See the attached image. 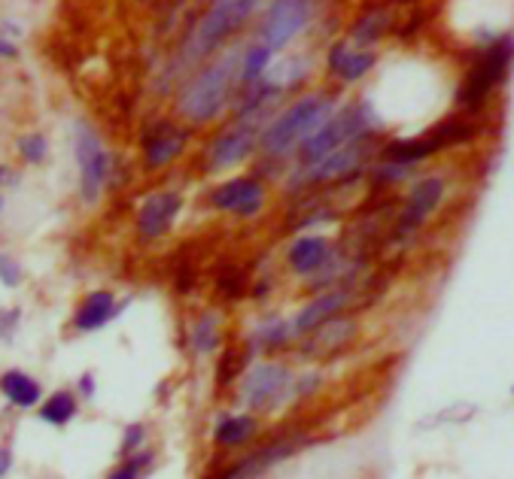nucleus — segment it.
<instances>
[{
	"label": "nucleus",
	"mask_w": 514,
	"mask_h": 479,
	"mask_svg": "<svg viewBox=\"0 0 514 479\" xmlns=\"http://www.w3.org/2000/svg\"><path fill=\"white\" fill-rule=\"evenodd\" d=\"M241 71H244V52L232 46L226 55H219L213 64H207L204 71H198L183 85L180 95H176V113L183 119L195 122V125L217 119L237 91V82H244Z\"/></svg>",
	"instance_id": "f257e3e1"
},
{
	"label": "nucleus",
	"mask_w": 514,
	"mask_h": 479,
	"mask_svg": "<svg viewBox=\"0 0 514 479\" xmlns=\"http://www.w3.org/2000/svg\"><path fill=\"white\" fill-rule=\"evenodd\" d=\"M335 113H338L335 95H304L262 130L259 146L265 155H287L293 149H302V143L311 140Z\"/></svg>",
	"instance_id": "f03ea898"
},
{
	"label": "nucleus",
	"mask_w": 514,
	"mask_h": 479,
	"mask_svg": "<svg viewBox=\"0 0 514 479\" xmlns=\"http://www.w3.org/2000/svg\"><path fill=\"white\" fill-rule=\"evenodd\" d=\"M381 128H383V119L374 113V106L368 104V100H353V104L341 106L311 140L302 143L298 155H302V164H313V161L332 155V152L344 149V146L365 140V137H372L374 130Z\"/></svg>",
	"instance_id": "7ed1b4c3"
},
{
	"label": "nucleus",
	"mask_w": 514,
	"mask_h": 479,
	"mask_svg": "<svg viewBox=\"0 0 514 479\" xmlns=\"http://www.w3.org/2000/svg\"><path fill=\"white\" fill-rule=\"evenodd\" d=\"M253 10H256V4H250V0H219V4H213L210 10L198 19L195 30L186 37L183 61L195 64V61L213 55L228 37L247 25L253 19Z\"/></svg>",
	"instance_id": "20e7f679"
},
{
	"label": "nucleus",
	"mask_w": 514,
	"mask_h": 479,
	"mask_svg": "<svg viewBox=\"0 0 514 479\" xmlns=\"http://www.w3.org/2000/svg\"><path fill=\"white\" fill-rule=\"evenodd\" d=\"M374 152H381L374 137H365V140L344 146V149L313 161V164H302L289 176V191H308L313 185H323V182L347 185L353 180H359V176H363V164Z\"/></svg>",
	"instance_id": "39448f33"
},
{
	"label": "nucleus",
	"mask_w": 514,
	"mask_h": 479,
	"mask_svg": "<svg viewBox=\"0 0 514 479\" xmlns=\"http://www.w3.org/2000/svg\"><path fill=\"white\" fill-rule=\"evenodd\" d=\"M511 61H514V37L511 34L496 37L484 49V55L475 61V67L463 80V85H459L457 104L469 113H478L484 106V100L490 97V91L509 76Z\"/></svg>",
	"instance_id": "423d86ee"
},
{
	"label": "nucleus",
	"mask_w": 514,
	"mask_h": 479,
	"mask_svg": "<svg viewBox=\"0 0 514 479\" xmlns=\"http://www.w3.org/2000/svg\"><path fill=\"white\" fill-rule=\"evenodd\" d=\"M76 161H80V195L86 204H95L101 195L107 176H110V152L104 149L101 137L89 125H80L76 130Z\"/></svg>",
	"instance_id": "0eeeda50"
},
{
	"label": "nucleus",
	"mask_w": 514,
	"mask_h": 479,
	"mask_svg": "<svg viewBox=\"0 0 514 479\" xmlns=\"http://www.w3.org/2000/svg\"><path fill=\"white\" fill-rule=\"evenodd\" d=\"M311 15H313L311 4H302V0H278V4L268 6L262 30H259V43L271 52L283 49L293 37H298L308 28Z\"/></svg>",
	"instance_id": "6e6552de"
},
{
	"label": "nucleus",
	"mask_w": 514,
	"mask_h": 479,
	"mask_svg": "<svg viewBox=\"0 0 514 479\" xmlns=\"http://www.w3.org/2000/svg\"><path fill=\"white\" fill-rule=\"evenodd\" d=\"M296 380L289 374V367L283 365H256L244 376L241 382V395L247 400L250 409H271L278 407L287 391L293 389Z\"/></svg>",
	"instance_id": "1a4fd4ad"
},
{
	"label": "nucleus",
	"mask_w": 514,
	"mask_h": 479,
	"mask_svg": "<svg viewBox=\"0 0 514 479\" xmlns=\"http://www.w3.org/2000/svg\"><path fill=\"white\" fill-rule=\"evenodd\" d=\"M259 128H262V125H256V122L235 119L232 128H226L222 134H217L210 143H207V167H210V170H226V167L241 164V161L247 158L253 149H256Z\"/></svg>",
	"instance_id": "9d476101"
},
{
	"label": "nucleus",
	"mask_w": 514,
	"mask_h": 479,
	"mask_svg": "<svg viewBox=\"0 0 514 479\" xmlns=\"http://www.w3.org/2000/svg\"><path fill=\"white\" fill-rule=\"evenodd\" d=\"M444 197V182L439 176H426V180H420L414 189L408 191V197H405V206L402 213H398V222L393 228V240H408L414 231H417L429 215L435 213V206L441 204Z\"/></svg>",
	"instance_id": "9b49d317"
},
{
	"label": "nucleus",
	"mask_w": 514,
	"mask_h": 479,
	"mask_svg": "<svg viewBox=\"0 0 514 479\" xmlns=\"http://www.w3.org/2000/svg\"><path fill=\"white\" fill-rule=\"evenodd\" d=\"M192 130L183 125H174L167 119H158L156 125L143 130V161L150 170H162L171 164L174 158L183 155Z\"/></svg>",
	"instance_id": "f8f14e48"
},
{
	"label": "nucleus",
	"mask_w": 514,
	"mask_h": 479,
	"mask_svg": "<svg viewBox=\"0 0 514 479\" xmlns=\"http://www.w3.org/2000/svg\"><path fill=\"white\" fill-rule=\"evenodd\" d=\"M210 204L222 213H235V215H256L265 204V185L253 176H237V180L222 182L217 191H210Z\"/></svg>",
	"instance_id": "ddd939ff"
},
{
	"label": "nucleus",
	"mask_w": 514,
	"mask_h": 479,
	"mask_svg": "<svg viewBox=\"0 0 514 479\" xmlns=\"http://www.w3.org/2000/svg\"><path fill=\"white\" fill-rule=\"evenodd\" d=\"M356 298V289H332V291H323L311 300V304L302 307V313L296 315L293 322V334L296 337H308L311 331H317L320 324L338 319V315L347 310Z\"/></svg>",
	"instance_id": "4468645a"
},
{
	"label": "nucleus",
	"mask_w": 514,
	"mask_h": 479,
	"mask_svg": "<svg viewBox=\"0 0 514 479\" xmlns=\"http://www.w3.org/2000/svg\"><path fill=\"white\" fill-rule=\"evenodd\" d=\"M180 210H183V197L176 195V191H171V189L156 191V195H150L141 204V210H137V231H141L147 240L162 237L171 231Z\"/></svg>",
	"instance_id": "2eb2a0df"
},
{
	"label": "nucleus",
	"mask_w": 514,
	"mask_h": 479,
	"mask_svg": "<svg viewBox=\"0 0 514 479\" xmlns=\"http://www.w3.org/2000/svg\"><path fill=\"white\" fill-rule=\"evenodd\" d=\"M393 25H396V13L390 10V6H365L347 28V46L359 52H372L368 46L381 43L383 34L393 30Z\"/></svg>",
	"instance_id": "dca6fc26"
},
{
	"label": "nucleus",
	"mask_w": 514,
	"mask_h": 479,
	"mask_svg": "<svg viewBox=\"0 0 514 479\" xmlns=\"http://www.w3.org/2000/svg\"><path fill=\"white\" fill-rule=\"evenodd\" d=\"M356 337V322L350 315H338V319L320 324L317 331H311L302 343V355L304 358H326V355L341 352L350 340Z\"/></svg>",
	"instance_id": "f3484780"
},
{
	"label": "nucleus",
	"mask_w": 514,
	"mask_h": 479,
	"mask_svg": "<svg viewBox=\"0 0 514 479\" xmlns=\"http://www.w3.org/2000/svg\"><path fill=\"white\" fill-rule=\"evenodd\" d=\"M287 261L298 276H317V273H323L329 267V261H332V243L317 234L298 237L287 255Z\"/></svg>",
	"instance_id": "a211bd4d"
},
{
	"label": "nucleus",
	"mask_w": 514,
	"mask_h": 479,
	"mask_svg": "<svg viewBox=\"0 0 514 479\" xmlns=\"http://www.w3.org/2000/svg\"><path fill=\"white\" fill-rule=\"evenodd\" d=\"M329 73L338 76L341 82H359L363 76L378 64V55L374 52H359V49H350L347 40H338L329 49Z\"/></svg>",
	"instance_id": "6ab92c4d"
},
{
	"label": "nucleus",
	"mask_w": 514,
	"mask_h": 479,
	"mask_svg": "<svg viewBox=\"0 0 514 479\" xmlns=\"http://www.w3.org/2000/svg\"><path fill=\"white\" fill-rule=\"evenodd\" d=\"M119 313L116 307V298L110 291H91V295L82 298V304L76 307V315H73V328L82 331V334H91V331L104 328L113 315Z\"/></svg>",
	"instance_id": "aec40b11"
},
{
	"label": "nucleus",
	"mask_w": 514,
	"mask_h": 479,
	"mask_svg": "<svg viewBox=\"0 0 514 479\" xmlns=\"http://www.w3.org/2000/svg\"><path fill=\"white\" fill-rule=\"evenodd\" d=\"M0 391H4V398L10 400L13 407H21V409L40 404L43 398L40 382H37L34 376H28L25 370H6V374L0 376Z\"/></svg>",
	"instance_id": "412c9836"
},
{
	"label": "nucleus",
	"mask_w": 514,
	"mask_h": 479,
	"mask_svg": "<svg viewBox=\"0 0 514 479\" xmlns=\"http://www.w3.org/2000/svg\"><path fill=\"white\" fill-rule=\"evenodd\" d=\"M259 431V422L253 416H222L213 428V440L226 450H237V446L250 443Z\"/></svg>",
	"instance_id": "4be33fe9"
},
{
	"label": "nucleus",
	"mask_w": 514,
	"mask_h": 479,
	"mask_svg": "<svg viewBox=\"0 0 514 479\" xmlns=\"http://www.w3.org/2000/svg\"><path fill=\"white\" fill-rule=\"evenodd\" d=\"M73 416H76V398L71 395V391H56V395L46 398L43 407H40V419L56 424V428L67 424Z\"/></svg>",
	"instance_id": "5701e85b"
},
{
	"label": "nucleus",
	"mask_w": 514,
	"mask_h": 479,
	"mask_svg": "<svg viewBox=\"0 0 514 479\" xmlns=\"http://www.w3.org/2000/svg\"><path fill=\"white\" fill-rule=\"evenodd\" d=\"M247 361H250V349H247V346H228V349L219 355L217 380H219L222 389H226V385H232L237 376H241V370L247 367Z\"/></svg>",
	"instance_id": "b1692460"
},
{
	"label": "nucleus",
	"mask_w": 514,
	"mask_h": 479,
	"mask_svg": "<svg viewBox=\"0 0 514 479\" xmlns=\"http://www.w3.org/2000/svg\"><path fill=\"white\" fill-rule=\"evenodd\" d=\"M192 346L201 355H210L219 349V315L204 313L192 328Z\"/></svg>",
	"instance_id": "393cba45"
},
{
	"label": "nucleus",
	"mask_w": 514,
	"mask_h": 479,
	"mask_svg": "<svg viewBox=\"0 0 514 479\" xmlns=\"http://www.w3.org/2000/svg\"><path fill=\"white\" fill-rule=\"evenodd\" d=\"M268 61H271V49H265L262 43H253L247 52H244V71H241V80L256 85L262 80V73L268 71Z\"/></svg>",
	"instance_id": "a878e982"
},
{
	"label": "nucleus",
	"mask_w": 514,
	"mask_h": 479,
	"mask_svg": "<svg viewBox=\"0 0 514 479\" xmlns=\"http://www.w3.org/2000/svg\"><path fill=\"white\" fill-rule=\"evenodd\" d=\"M247 289H250V280H247V273H244L241 267H222V270H219V276H217V291H219L222 298L237 300V298L247 295Z\"/></svg>",
	"instance_id": "bb28decb"
},
{
	"label": "nucleus",
	"mask_w": 514,
	"mask_h": 479,
	"mask_svg": "<svg viewBox=\"0 0 514 479\" xmlns=\"http://www.w3.org/2000/svg\"><path fill=\"white\" fill-rule=\"evenodd\" d=\"M289 337H293V328L283 319H268L256 328V343L262 346H283Z\"/></svg>",
	"instance_id": "cd10ccee"
},
{
	"label": "nucleus",
	"mask_w": 514,
	"mask_h": 479,
	"mask_svg": "<svg viewBox=\"0 0 514 479\" xmlns=\"http://www.w3.org/2000/svg\"><path fill=\"white\" fill-rule=\"evenodd\" d=\"M19 152H21V158L30 161V164H40L46 158V152H49V143H46L43 134H28L19 140Z\"/></svg>",
	"instance_id": "c85d7f7f"
},
{
	"label": "nucleus",
	"mask_w": 514,
	"mask_h": 479,
	"mask_svg": "<svg viewBox=\"0 0 514 479\" xmlns=\"http://www.w3.org/2000/svg\"><path fill=\"white\" fill-rule=\"evenodd\" d=\"M152 461V455L150 452H143V455H134V458H128L125 465H119L116 470H113L107 479H141V467H147Z\"/></svg>",
	"instance_id": "c756f323"
},
{
	"label": "nucleus",
	"mask_w": 514,
	"mask_h": 479,
	"mask_svg": "<svg viewBox=\"0 0 514 479\" xmlns=\"http://www.w3.org/2000/svg\"><path fill=\"white\" fill-rule=\"evenodd\" d=\"M143 437H147V428H143V424H128V428H125V437H122L119 452L125 455V458H128V455H134L137 450H141Z\"/></svg>",
	"instance_id": "7c9ffc66"
},
{
	"label": "nucleus",
	"mask_w": 514,
	"mask_h": 479,
	"mask_svg": "<svg viewBox=\"0 0 514 479\" xmlns=\"http://www.w3.org/2000/svg\"><path fill=\"white\" fill-rule=\"evenodd\" d=\"M0 280H4L6 289H15V285L21 282V270H19V265H15L13 258H6V255H4V265H0Z\"/></svg>",
	"instance_id": "2f4dec72"
},
{
	"label": "nucleus",
	"mask_w": 514,
	"mask_h": 479,
	"mask_svg": "<svg viewBox=\"0 0 514 479\" xmlns=\"http://www.w3.org/2000/svg\"><path fill=\"white\" fill-rule=\"evenodd\" d=\"M21 313L19 310H10V313H0V337L4 340H13V328L19 324Z\"/></svg>",
	"instance_id": "473e14b6"
},
{
	"label": "nucleus",
	"mask_w": 514,
	"mask_h": 479,
	"mask_svg": "<svg viewBox=\"0 0 514 479\" xmlns=\"http://www.w3.org/2000/svg\"><path fill=\"white\" fill-rule=\"evenodd\" d=\"M192 289H195V270L180 267V273H176V291H180V295H189Z\"/></svg>",
	"instance_id": "72a5a7b5"
},
{
	"label": "nucleus",
	"mask_w": 514,
	"mask_h": 479,
	"mask_svg": "<svg viewBox=\"0 0 514 479\" xmlns=\"http://www.w3.org/2000/svg\"><path fill=\"white\" fill-rule=\"evenodd\" d=\"M80 395H82V398L95 395V380H91V374H86V376L80 380Z\"/></svg>",
	"instance_id": "f704fd0d"
},
{
	"label": "nucleus",
	"mask_w": 514,
	"mask_h": 479,
	"mask_svg": "<svg viewBox=\"0 0 514 479\" xmlns=\"http://www.w3.org/2000/svg\"><path fill=\"white\" fill-rule=\"evenodd\" d=\"M15 55H19V49L10 40H0V58H15Z\"/></svg>",
	"instance_id": "c9c22d12"
},
{
	"label": "nucleus",
	"mask_w": 514,
	"mask_h": 479,
	"mask_svg": "<svg viewBox=\"0 0 514 479\" xmlns=\"http://www.w3.org/2000/svg\"><path fill=\"white\" fill-rule=\"evenodd\" d=\"M13 458H10V450H0V476H6V470H10Z\"/></svg>",
	"instance_id": "e433bc0d"
},
{
	"label": "nucleus",
	"mask_w": 514,
	"mask_h": 479,
	"mask_svg": "<svg viewBox=\"0 0 514 479\" xmlns=\"http://www.w3.org/2000/svg\"><path fill=\"white\" fill-rule=\"evenodd\" d=\"M4 176H6V167H0V182H4Z\"/></svg>",
	"instance_id": "4c0bfd02"
},
{
	"label": "nucleus",
	"mask_w": 514,
	"mask_h": 479,
	"mask_svg": "<svg viewBox=\"0 0 514 479\" xmlns=\"http://www.w3.org/2000/svg\"><path fill=\"white\" fill-rule=\"evenodd\" d=\"M0 265H4V255H0Z\"/></svg>",
	"instance_id": "58836bf2"
},
{
	"label": "nucleus",
	"mask_w": 514,
	"mask_h": 479,
	"mask_svg": "<svg viewBox=\"0 0 514 479\" xmlns=\"http://www.w3.org/2000/svg\"><path fill=\"white\" fill-rule=\"evenodd\" d=\"M0 206H4V200H0Z\"/></svg>",
	"instance_id": "ea45409f"
}]
</instances>
